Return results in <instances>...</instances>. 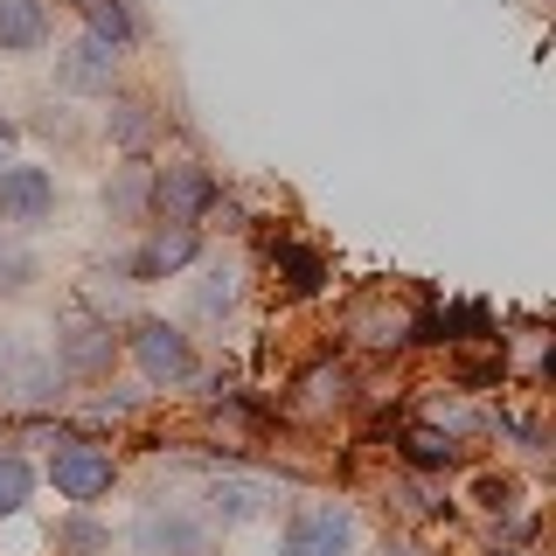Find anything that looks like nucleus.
Masks as SVG:
<instances>
[{
	"instance_id": "ddd939ff",
	"label": "nucleus",
	"mask_w": 556,
	"mask_h": 556,
	"mask_svg": "<svg viewBox=\"0 0 556 556\" xmlns=\"http://www.w3.org/2000/svg\"><path fill=\"white\" fill-rule=\"evenodd\" d=\"M49 28H56L49 0H0V56H35Z\"/></svg>"
},
{
	"instance_id": "bb28decb",
	"label": "nucleus",
	"mask_w": 556,
	"mask_h": 556,
	"mask_svg": "<svg viewBox=\"0 0 556 556\" xmlns=\"http://www.w3.org/2000/svg\"><path fill=\"white\" fill-rule=\"evenodd\" d=\"M486 556H529V549H521V543H494V549H486Z\"/></svg>"
},
{
	"instance_id": "0eeeda50",
	"label": "nucleus",
	"mask_w": 556,
	"mask_h": 556,
	"mask_svg": "<svg viewBox=\"0 0 556 556\" xmlns=\"http://www.w3.org/2000/svg\"><path fill=\"white\" fill-rule=\"evenodd\" d=\"M49 362H56L70 382H98V376H112V362H118V334H112V320H98V313H70V320H56V348H49Z\"/></svg>"
},
{
	"instance_id": "7ed1b4c3",
	"label": "nucleus",
	"mask_w": 556,
	"mask_h": 556,
	"mask_svg": "<svg viewBox=\"0 0 556 556\" xmlns=\"http://www.w3.org/2000/svg\"><path fill=\"white\" fill-rule=\"evenodd\" d=\"M188 265H202V223H147V237L104 271H118V286H161V278H181Z\"/></svg>"
},
{
	"instance_id": "412c9836",
	"label": "nucleus",
	"mask_w": 556,
	"mask_h": 556,
	"mask_svg": "<svg viewBox=\"0 0 556 556\" xmlns=\"http://www.w3.org/2000/svg\"><path fill=\"white\" fill-rule=\"evenodd\" d=\"M42 278V257L28 251L22 230H0V292H28Z\"/></svg>"
},
{
	"instance_id": "6ab92c4d",
	"label": "nucleus",
	"mask_w": 556,
	"mask_h": 556,
	"mask_svg": "<svg viewBox=\"0 0 556 556\" xmlns=\"http://www.w3.org/2000/svg\"><path fill=\"white\" fill-rule=\"evenodd\" d=\"M188 313H195V320H230V313H237V271L230 265H208L195 278V300H188Z\"/></svg>"
},
{
	"instance_id": "b1692460",
	"label": "nucleus",
	"mask_w": 556,
	"mask_h": 556,
	"mask_svg": "<svg viewBox=\"0 0 556 556\" xmlns=\"http://www.w3.org/2000/svg\"><path fill=\"white\" fill-rule=\"evenodd\" d=\"M14 153H22V118H8V112H0V167H8Z\"/></svg>"
},
{
	"instance_id": "cd10ccee",
	"label": "nucleus",
	"mask_w": 556,
	"mask_h": 556,
	"mask_svg": "<svg viewBox=\"0 0 556 556\" xmlns=\"http://www.w3.org/2000/svg\"><path fill=\"white\" fill-rule=\"evenodd\" d=\"M63 8H77V14H84V8H91V0H63Z\"/></svg>"
},
{
	"instance_id": "9d476101",
	"label": "nucleus",
	"mask_w": 556,
	"mask_h": 556,
	"mask_svg": "<svg viewBox=\"0 0 556 556\" xmlns=\"http://www.w3.org/2000/svg\"><path fill=\"white\" fill-rule=\"evenodd\" d=\"M112 112H104V139H112V153L118 161H147L153 147H161V112H153L147 98H104Z\"/></svg>"
},
{
	"instance_id": "4be33fe9",
	"label": "nucleus",
	"mask_w": 556,
	"mask_h": 556,
	"mask_svg": "<svg viewBox=\"0 0 556 556\" xmlns=\"http://www.w3.org/2000/svg\"><path fill=\"white\" fill-rule=\"evenodd\" d=\"M466 501H473L480 515L508 521V515H521V480H515V473H473V486H466Z\"/></svg>"
},
{
	"instance_id": "f03ea898",
	"label": "nucleus",
	"mask_w": 556,
	"mask_h": 556,
	"mask_svg": "<svg viewBox=\"0 0 556 556\" xmlns=\"http://www.w3.org/2000/svg\"><path fill=\"white\" fill-rule=\"evenodd\" d=\"M118 348L132 355V369H139V382H147V390H188V382L202 376L195 341H188L174 320H153V313H147V320H132Z\"/></svg>"
},
{
	"instance_id": "aec40b11",
	"label": "nucleus",
	"mask_w": 556,
	"mask_h": 556,
	"mask_svg": "<svg viewBox=\"0 0 556 556\" xmlns=\"http://www.w3.org/2000/svg\"><path fill=\"white\" fill-rule=\"evenodd\" d=\"M35 501V459L28 452H0V521H14Z\"/></svg>"
},
{
	"instance_id": "dca6fc26",
	"label": "nucleus",
	"mask_w": 556,
	"mask_h": 556,
	"mask_svg": "<svg viewBox=\"0 0 556 556\" xmlns=\"http://www.w3.org/2000/svg\"><path fill=\"white\" fill-rule=\"evenodd\" d=\"M104 216H112V223H153V202H147V161L112 167V181H104Z\"/></svg>"
},
{
	"instance_id": "a211bd4d",
	"label": "nucleus",
	"mask_w": 556,
	"mask_h": 556,
	"mask_svg": "<svg viewBox=\"0 0 556 556\" xmlns=\"http://www.w3.org/2000/svg\"><path fill=\"white\" fill-rule=\"evenodd\" d=\"M84 28H91L98 42H112V49H132V42H139L132 0H91V8H84Z\"/></svg>"
},
{
	"instance_id": "a878e982",
	"label": "nucleus",
	"mask_w": 556,
	"mask_h": 556,
	"mask_svg": "<svg viewBox=\"0 0 556 556\" xmlns=\"http://www.w3.org/2000/svg\"><path fill=\"white\" fill-rule=\"evenodd\" d=\"M382 556H425L417 543H382Z\"/></svg>"
},
{
	"instance_id": "f3484780",
	"label": "nucleus",
	"mask_w": 556,
	"mask_h": 556,
	"mask_svg": "<svg viewBox=\"0 0 556 556\" xmlns=\"http://www.w3.org/2000/svg\"><path fill=\"white\" fill-rule=\"evenodd\" d=\"M56 549H63V556H104V549H112V529L98 521V508H63Z\"/></svg>"
},
{
	"instance_id": "423d86ee",
	"label": "nucleus",
	"mask_w": 556,
	"mask_h": 556,
	"mask_svg": "<svg viewBox=\"0 0 556 556\" xmlns=\"http://www.w3.org/2000/svg\"><path fill=\"white\" fill-rule=\"evenodd\" d=\"M126 549L132 556H208L216 549V529H208V515L181 508V501H153L126 529Z\"/></svg>"
},
{
	"instance_id": "5701e85b",
	"label": "nucleus",
	"mask_w": 556,
	"mask_h": 556,
	"mask_svg": "<svg viewBox=\"0 0 556 556\" xmlns=\"http://www.w3.org/2000/svg\"><path fill=\"white\" fill-rule=\"evenodd\" d=\"M452 376H459V390H501V382H508V348L486 341V355H466Z\"/></svg>"
},
{
	"instance_id": "20e7f679",
	"label": "nucleus",
	"mask_w": 556,
	"mask_h": 556,
	"mask_svg": "<svg viewBox=\"0 0 556 556\" xmlns=\"http://www.w3.org/2000/svg\"><path fill=\"white\" fill-rule=\"evenodd\" d=\"M147 202H153V223H208L223 202V181H216V167L174 153V161L147 167Z\"/></svg>"
},
{
	"instance_id": "2eb2a0df",
	"label": "nucleus",
	"mask_w": 556,
	"mask_h": 556,
	"mask_svg": "<svg viewBox=\"0 0 556 556\" xmlns=\"http://www.w3.org/2000/svg\"><path fill=\"white\" fill-rule=\"evenodd\" d=\"M63 382H70V376H63L49 355H28V348H22V362H14V376H8V396H14L22 410H56V404H63Z\"/></svg>"
},
{
	"instance_id": "f257e3e1",
	"label": "nucleus",
	"mask_w": 556,
	"mask_h": 556,
	"mask_svg": "<svg viewBox=\"0 0 556 556\" xmlns=\"http://www.w3.org/2000/svg\"><path fill=\"white\" fill-rule=\"evenodd\" d=\"M42 480L56 486V501H70V508H98V501L118 486V452L104 445V439H91V431L56 425V431H49V466H42Z\"/></svg>"
},
{
	"instance_id": "393cba45",
	"label": "nucleus",
	"mask_w": 556,
	"mask_h": 556,
	"mask_svg": "<svg viewBox=\"0 0 556 556\" xmlns=\"http://www.w3.org/2000/svg\"><path fill=\"white\" fill-rule=\"evenodd\" d=\"M14 362H22V341L0 327V390H8V376H14Z\"/></svg>"
},
{
	"instance_id": "f8f14e48",
	"label": "nucleus",
	"mask_w": 556,
	"mask_h": 556,
	"mask_svg": "<svg viewBox=\"0 0 556 556\" xmlns=\"http://www.w3.org/2000/svg\"><path fill=\"white\" fill-rule=\"evenodd\" d=\"M271 271H278V286H286L292 300H320L327 278H334V271H327V257L313 251V243H300V237H278L271 243Z\"/></svg>"
},
{
	"instance_id": "39448f33",
	"label": "nucleus",
	"mask_w": 556,
	"mask_h": 556,
	"mask_svg": "<svg viewBox=\"0 0 556 556\" xmlns=\"http://www.w3.org/2000/svg\"><path fill=\"white\" fill-rule=\"evenodd\" d=\"M355 535L362 521L348 501H300L278 529V549L271 556H355Z\"/></svg>"
},
{
	"instance_id": "6e6552de",
	"label": "nucleus",
	"mask_w": 556,
	"mask_h": 556,
	"mask_svg": "<svg viewBox=\"0 0 556 556\" xmlns=\"http://www.w3.org/2000/svg\"><path fill=\"white\" fill-rule=\"evenodd\" d=\"M56 216V174L35 161L0 167V230H42Z\"/></svg>"
},
{
	"instance_id": "4468645a",
	"label": "nucleus",
	"mask_w": 556,
	"mask_h": 556,
	"mask_svg": "<svg viewBox=\"0 0 556 556\" xmlns=\"http://www.w3.org/2000/svg\"><path fill=\"white\" fill-rule=\"evenodd\" d=\"M459 431H445V425H410L404 439H396V459L410 466V473H452L459 466Z\"/></svg>"
},
{
	"instance_id": "1a4fd4ad",
	"label": "nucleus",
	"mask_w": 556,
	"mask_h": 556,
	"mask_svg": "<svg viewBox=\"0 0 556 556\" xmlns=\"http://www.w3.org/2000/svg\"><path fill=\"white\" fill-rule=\"evenodd\" d=\"M118 63H126V49L98 42V35L84 28L77 42L56 56V91H63V98H112V91H118Z\"/></svg>"
},
{
	"instance_id": "9b49d317",
	"label": "nucleus",
	"mask_w": 556,
	"mask_h": 556,
	"mask_svg": "<svg viewBox=\"0 0 556 556\" xmlns=\"http://www.w3.org/2000/svg\"><path fill=\"white\" fill-rule=\"evenodd\" d=\"M208 529H243V521H257L271 508V486L265 480H237V473H223V480H208Z\"/></svg>"
}]
</instances>
